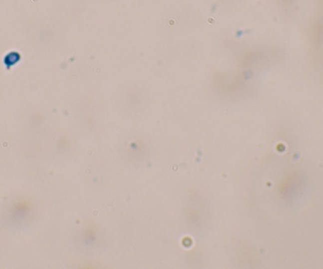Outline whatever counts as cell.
Here are the masks:
<instances>
[{"instance_id":"6da1fadb","label":"cell","mask_w":323,"mask_h":269,"mask_svg":"<svg viewBox=\"0 0 323 269\" xmlns=\"http://www.w3.org/2000/svg\"><path fill=\"white\" fill-rule=\"evenodd\" d=\"M31 213V206L27 202H20L11 208V215L14 221H24Z\"/></svg>"}]
</instances>
